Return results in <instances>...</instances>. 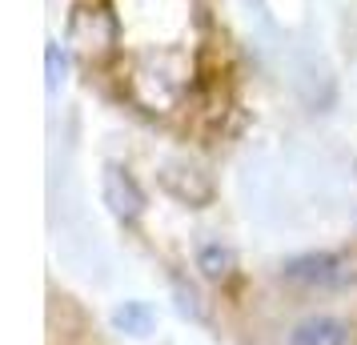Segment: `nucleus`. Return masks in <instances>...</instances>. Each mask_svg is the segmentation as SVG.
<instances>
[{"label": "nucleus", "mask_w": 357, "mask_h": 345, "mask_svg": "<svg viewBox=\"0 0 357 345\" xmlns=\"http://www.w3.org/2000/svg\"><path fill=\"white\" fill-rule=\"evenodd\" d=\"M285 345H354V325L333 313H309L289 325Z\"/></svg>", "instance_id": "6"}, {"label": "nucleus", "mask_w": 357, "mask_h": 345, "mask_svg": "<svg viewBox=\"0 0 357 345\" xmlns=\"http://www.w3.org/2000/svg\"><path fill=\"white\" fill-rule=\"evenodd\" d=\"M68 40H73L77 52H84V56H105V52H113L116 40H121L116 13L113 8H105V4L77 8L73 20H68Z\"/></svg>", "instance_id": "3"}, {"label": "nucleus", "mask_w": 357, "mask_h": 345, "mask_svg": "<svg viewBox=\"0 0 357 345\" xmlns=\"http://www.w3.org/2000/svg\"><path fill=\"white\" fill-rule=\"evenodd\" d=\"M113 329L116 333H129V337H149L153 329H157V313L149 301H121L113 309Z\"/></svg>", "instance_id": "8"}, {"label": "nucleus", "mask_w": 357, "mask_h": 345, "mask_svg": "<svg viewBox=\"0 0 357 345\" xmlns=\"http://www.w3.org/2000/svg\"><path fill=\"white\" fill-rule=\"evenodd\" d=\"M197 269L205 281H229L237 269V253L225 241H201L197 245Z\"/></svg>", "instance_id": "7"}, {"label": "nucleus", "mask_w": 357, "mask_h": 345, "mask_svg": "<svg viewBox=\"0 0 357 345\" xmlns=\"http://www.w3.org/2000/svg\"><path fill=\"white\" fill-rule=\"evenodd\" d=\"M157 181H161V189L173 201H181V205H197V209H201V205L213 201V181L189 161H165L161 169H157Z\"/></svg>", "instance_id": "5"}, {"label": "nucleus", "mask_w": 357, "mask_h": 345, "mask_svg": "<svg viewBox=\"0 0 357 345\" xmlns=\"http://www.w3.org/2000/svg\"><path fill=\"white\" fill-rule=\"evenodd\" d=\"M173 293H177V309L185 313V317H193L197 325H205V321H209V313L201 309V297H197V289H189L185 281L173 277Z\"/></svg>", "instance_id": "9"}, {"label": "nucleus", "mask_w": 357, "mask_h": 345, "mask_svg": "<svg viewBox=\"0 0 357 345\" xmlns=\"http://www.w3.org/2000/svg\"><path fill=\"white\" fill-rule=\"evenodd\" d=\"M137 100L149 109H173L189 89V68H169V56H141L132 68Z\"/></svg>", "instance_id": "2"}, {"label": "nucleus", "mask_w": 357, "mask_h": 345, "mask_svg": "<svg viewBox=\"0 0 357 345\" xmlns=\"http://www.w3.org/2000/svg\"><path fill=\"white\" fill-rule=\"evenodd\" d=\"M277 277L293 289H305V293H337L349 281H357V265L345 253L313 249V253H297L289 261H281Z\"/></svg>", "instance_id": "1"}, {"label": "nucleus", "mask_w": 357, "mask_h": 345, "mask_svg": "<svg viewBox=\"0 0 357 345\" xmlns=\"http://www.w3.org/2000/svg\"><path fill=\"white\" fill-rule=\"evenodd\" d=\"M45 65H49V89H56V81L65 77V52L56 40H49V49H45Z\"/></svg>", "instance_id": "10"}, {"label": "nucleus", "mask_w": 357, "mask_h": 345, "mask_svg": "<svg viewBox=\"0 0 357 345\" xmlns=\"http://www.w3.org/2000/svg\"><path fill=\"white\" fill-rule=\"evenodd\" d=\"M100 197L109 205V213H113L116 221H125V225H132V221L145 217V189L132 177L129 164L109 161L100 169Z\"/></svg>", "instance_id": "4"}]
</instances>
